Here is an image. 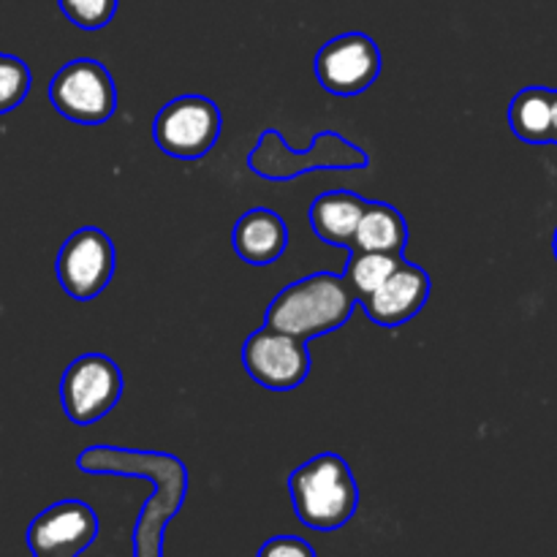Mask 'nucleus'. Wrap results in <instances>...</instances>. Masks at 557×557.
I'll use <instances>...</instances> for the list:
<instances>
[{
    "instance_id": "nucleus-16",
    "label": "nucleus",
    "mask_w": 557,
    "mask_h": 557,
    "mask_svg": "<svg viewBox=\"0 0 557 557\" xmlns=\"http://www.w3.org/2000/svg\"><path fill=\"white\" fill-rule=\"evenodd\" d=\"M30 92V69L14 54H0V114L20 107Z\"/></svg>"
},
{
    "instance_id": "nucleus-14",
    "label": "nucleus",
    "mask_w": 557,
    "mask_h": 557,
    "mask_svg": "<svg viewBox=\"0 0 557 557\" xmlns=\"http://www.w3.org/2000/svg\"><path fill=\"white\" fill-rule=\"evenodd\" d=\"M553 96L549 87H525L511 98L509 125L517 139L528 145H549V125H553Z\"/></svg>"
},
{
    "instance_id": "nucleus-5",
    "label": "nucleus",
    "mask_w": 557,
    "mask_h": 557,
    "mask_svg": "<svg viewBox=\"0 0 557 557\" xmlns=\"http://www.w3.org/2000/svg\"><path fill=\"white\" fill-rule=\"evenodd\" d=\"M123 395V373L103 354H82L65 368L60 400L74 424H92L107 417Z\"/></svg>"
},
{
    "instance_id": "nucleus-19",
    "label": "nucleus",
    "mask_w": 557,
    "mask_h": 557,
    "mask_svg": "<svg viewBox=\"0 0 557 557\" xmlns=\"http://www.w3.org/2000/svg\"><path fill=\"white\" fill-rule=\"evenodd\" d=\"M549 145H557V90L553 96V125H549Z\"/></svg>"
},
{
    "instance_id": "nucleus-13",
    "label": "nucleus",
    "mask_w": 557,
    "mask_h": 557,
    "mask_svg": "<svg viewBox=\"0 0 557 557\" xmlns=\"http://www.w3.org/2000/svg\"><path fill=\"white\" fill-rule=\"evenodd\" d=\"M408 245V226L400 212L386 201H368L354 234L351 250L403 256Z\"/></svg>"
},
{
    "instance_id": "nucleus-10",
    "label": "nucleus",
    "mask_w": 557,
    "mask_h": 557,
    "mask_svg": "<svg viewBox=\"0 0 557 557\" xmlns=\"http://www.w3.org/2000/svg\"><path fill=\"white\" fill-rule=\"evenodd\" d=\"M430 288L433 286H430L428 272L411 261L400 259L392 275L368 299H362V308L373 324L395 330V326L408 324L424 308Z\"/></svg>"
},
{
    "instance_id": "nucleus-17",
    "label": "nucleus",
    "mask_w": 557,
    "mask_h": 557,
    "mask_svg": "<svg viewBox=\"0 0 557 557\" xmlns=\"http://www.w3.org/2000/svg\"><path fill=\"white\" fill-rule=\"evenodd\" d=\"M60 11L82 30H101L112 22L117 0H58Z\"/></svg>"
},
{
    "instance_id": "nucleus-7",
    "label": "nucleus",
    "mask_w": 557,
    "mask_h": 557,
    "mask_svg": "<svg viewBox=\"0 0 557 557\" xmlns=\"http://www.w3.org/2000/svg\"><path fill=\"white\" fill-rule=\"evenodd\" d=\"M58 281L76 302H90L114 275V245L101 228H76L58 253Z\"/></svg>"
},
{
    "instance_id": "nucleus-21",
    "label": "nucleus",
    "mask_w": 557,
    "mask_h": 557,
    "mask_svg": "<svg viewBox=\"0 0 557 557\" xmlns=\"http://www.w3.org/2000/svg\"><path fill=\"white\" fill-rule=\"evenodd\" d=\"M33 557H36V555H33Z\"/></svg>"
},
{
    "instance_id": "nucleus-20",
    "label": "nucleus",
    "mask_w": 557,
    "mask_h": 557,
    "mask_svg": "<svg viewBox=\"0 0 557 557\" xmlns=\"http://www.w3.org/2000/svg\"><path fill=\"white\" fill-rule=\"evenodd\" d=\"M553 253H555V261H557V228H555V237H553Z\"/></svg>"
},
{
    "instance_id": "nucleus-15",
    "label": "nucleus",
    "mask_w": 557,
    "mask_h": 557,
    "mask_svg": "<svg viewBox=\"0 0 557 557\" xmlns=\"http://www.w3.org/2000/svg\"><path fill=\"white\" fill-rule=\"evenodd\" d=\"M403 256H386V253H370V250H351L346 264V275L343 281L354 292L357 302L368 299L386 277L392 275Z\"/></svg>"
},
{
    "instance_id": "nucleus-3",
    "label": "nucleus",
    "mask_w": 557,
    "mask_h": 557,
    "mask_svg": "<svg viewBox=\"0 0 557 557\" xmlns=\"http://www.w3.org/2000/svg\"><path fill=\"white\" fill-rule=\"evenodd\" d=\"M49 101L65 120L79 125L107 123L117 107L114 79L103 63L79 58L65 63L49 82Z\"/></svg>"
},
{
    "instance_id": "nucleus-2",
    "label": "nucleus",
    "mask_w": 557,
    "mask_h": 557,
    "mask_svg": "<svg viewBox=\"0 0 557 557\" xmlns=\"http://www.w3.org/2000/svg\"><path fill=\"white\" fill-rule=\"evenodd\" d=\"M294 511L310 531H337L359 506V487L351 468L337 455H319L288 479Z\"/></svg>"
},
{
    "instance_id": "nucleus-1",
    "label": "nucleus",
    "mask_w": 557,
    "mask_h": 557,
    "mask_svg": "<svg viewBox=\"0 0 557 557\" xmlns=\"http://www.w3.org/2000/svg\"><path fill=\"white\" fill-rule=\"evenodd\" d=\"M357 297L341 275L315 272L305 281L283 288L267 308V326L286 335L310 341L315 335L335 332L351 319Z\"/></svg>"
},
{
    "instance_id": "nucleus-6",
    "label": "nucleus",
    "mask_w": 557,
    "mask_h": 557,
    "mask_svg": "<svg viewBox=\"0 0 557 557\" xmlns=\"http://www.w3.org/2000/svg\"><path fill=\"white\" fill-rule=\"evenodd\" d=\"M243 364L250 379L270 392H292L310 373L308 341L272 326L253 332L243 346Z\"/></svg>"
},
{
    "instance_id": "nucleus-8",
    "label": "nucleus",
    "mask_w": 557,
    "mask_h": 557,
    "mask_svg": "<svg viewBox=\"0 0 557 557\" xmlns=\"http://www.w3.org/2000/svg\"><path fill=\"white\" fill-rule=\"evenodd\" d=\"M313 69L332 96H357L379 79L381 49L368 33H343L319 49Z\"/></svg>"
},
{
    "instance_id": "nucleus-18",
    "label": "nucleus",
    "mask_w": 557,
    "mask_h": 557,
    "mask_svg": "<svg viewBox=\"0 0 557 557\" xmlns=\"http://www.w3.org/2000/svg\"><path fill=\"white\" fill-rule=\"evenodd\" d=\"M259 557H315V553L305 539L275 536L259 549Z\"/></svg>"
},
{
    "instance_id": "nucleus-4",
    "label": "nucleus",
    "mask_w": 557,
    "mask_h": 557,
    "mask_svg": "<svg viewBox=\"0 0 557 557\" xmlns=\"http://www.w3.org/2000/svg\"><path fill=\"white\" fill-rule=\"evenodd\" d=\"M221 125V112L210 98L180 96L156 114L152 136L166 156L196 161L215 147Z\"/></svg>"
},
{
    "instance_id": "nucleus-9",
    "label": "nucleus",
    "mask_w": 557,
    "mask_h": 557,
    "mask_svg": "<svg viewBox=\"0 0 557 557\" xmlns=\"http://www.w3.org/2000/svg\"><path fill=\"white\" fill-rule=\"evenodd\" d=\"M98 536V517L82 500H60L27 528V547L36 557H76Z\"/></svg>"
},
{
    "instance_id": "nucleus-11",
    "label": "nucleus",
    "mask_w": 557,
    "mask_h": 557,
    "mask_svg": "<svg viewBox=\"0 0 557 557\" xmlns=\"http://www.w3.org/2000/svg\"><path fill=\"white\" fill-rule=\"evenodd\" d=\"M232 245L237 256L248 264L264 267L281 259L288 248V228L277 212L267 207L248 210L232 232Z\"/></svg>"
},
{
    "instance_id": "nucleus-12",
    "label": "nucleus",
    "mask_w": 557,
    "mask_h": 557,
    "mask_svg": "<svg viewBox=\"0 0 557 557\" xmlns=\"http://www.w3.org/2000/svg\"><path fill=\"white\" fill-rule=\"evenodd\" d=\"M368 201L351 190H330L310 205V226L315 237L337 248H351Z\"/></svg>"
}]
</instances>
